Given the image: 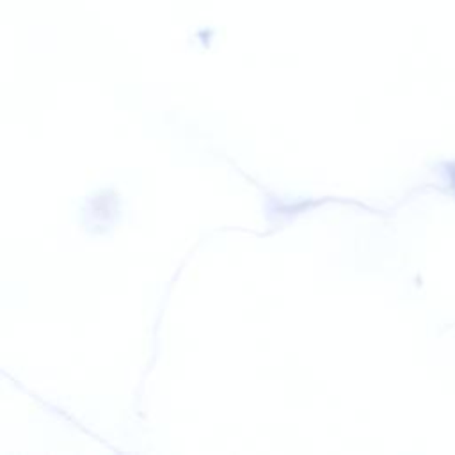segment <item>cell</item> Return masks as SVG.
I'll use <instances>...</instances> for the list:
<instances>
[{"label": "cell", "instance_id": "cell-1", "mask_svg": "<svg viewBox=\"0 0 455 455\" xmlns=\"http://www.w3.org/2000/svg\"><path fill=\"white\" fill-rule=\"evenodd\" d=\"M451 178H453V187H455V167H453V171H451Z\"/></svg>", "mask_w": 455, "mask_h": 455}]
</instances>
